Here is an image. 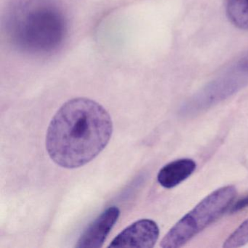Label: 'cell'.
<instances>
[{"mask_svg": "<svg viewBox=\"0 0 248 248\" xmlns=\"http://www.w3.org/2000/svg\"><path fill=\"white\" fill-rule=\"evenodd\" d=\"M112 132L111 116L101 104L89 98H73L52 119L46 150L59 166L75 169L95 159L108 144Z\"/></svg>", "mask_w": 248, "mask_h": 248, "instance_id": "cell-1", "label": "cell"}, {"mask_svg": "<svg viewBox=\"0 0 248 248\" xmlns=\"http://www.w3.org/2000/svg\"><path fill=\"white\" fill-rule=\"evenodd\" d=\"M13 44L31 54L56 51L66 34V19L51 0H19L7 19Z\"/></svg>", "mask_w": 248, "mask_h": 248, "instance_id": "cell-2", "label": "cell"}, {"mask_svg": "<svg viewBox=\"0 0 248 248\" xmlns=\"http://www.w3.org/2000/svg\"><path fill=\"white\" fill-rule=\"evenodd\" d=\"M236 195L233 186L221 187L203 199L193 210L180 219L161 241L162 248H178L218 219Z\"/></svg>", "mask_w": 248, "mask_h": 248, "instance_id": "cell-3", "label": "cell"}, {"mask_svg": "<svg viewBox=\"0 0 248 248\" xmlns=\"http://www.w3.org/2000/svg\"><path fill=\"white\" fill-rule=\"evenodd\" d=\"M248 85V51L183 105L181 114L190 116L207 109Z\"/></svg>", "mask_w": 248, "mask_h": 248, "instance_id": "cell-4", "label": "cell"}, {"mask_svg": "<svg viewBox=\"0 0 248 248\" xmlns=\"http://www.w3.org/2000/svg\"><path fill=\"white\" fill-rule=\"evenodd\" d=\"M159 236V229L156 222L141 219L120 232L108 248H153Z\"/></svg>", "mask_w": 248, "mask_h": 248, "instance_id": "cell-5", "label": "cell"}, {"mask_svg": "<svg viewBox=\"0 0 248 248\" xmlns=\"http://www.w3.org/2000/svg\"><path fill=\"white\" fill-rule=\"evenodd\" d=\"M120 215V210L116 206H111L104 210L84 231L75 248H101L118 220Z\"/></svg>", "mask_w": 248, "mask_h": 248, "instance_id": "cell-6", "label": "cell"}, {"mask_svg": "<svg viewBox=\"0 0 248 248\" xmlns=\"http://www.w3.org/2000/svg\"><path fill=\"white\" fill-rule=\"evenodd\" d=\"M195 162L191 159H181L167 164L159 170L157 181L164 188H172L185 181L195 170Z\"/></svg>", "mask_w": 248, "mask_h": 248, "instance_id": "cell-7", "label": "cell"}, {"mask_svg": "<svg viewBox=\"0 0 248 248\" xmlns=\"http://www.w3.org/2000/svg\"><path fill=\"white\" fill-rule=\"evenodd\" d=\"M226 14L236 28L248 31V0H226Z\"/></svg>", "mask_w": 248, "mask_h": 248, "instance_id": "cell-8", "label": "cell"}, {"mask_svg": "<svg viewBox=\"0 0 248 248\" xmlns=\"http://www.w3.org/2000/svg\"><path fill=\"white\" fill-rule=\"evenodd\" d=\"M248 243V218L240 226L235 229L234 232L229 235L223 247L225 248H235L244 246Z\"/></svg>", "mask_w": 248, "mask_h": 248, "instance_id": "cell-9", "label": "cell"}, {"mask_svg": "<svg viewBox=\"0 0 248 248\" xmlns=\"http://www.w3.org/2000/svg\"><path fill=\"white\" fill-rule=\"evenodd\" d=\"M248 207V195L244 197L243 198H241L240 200H238L234 204L232 207L231 209V213H234L236 212L240 211L243 209L246 208Z\"/></svg>", "mask_w": 248, "mask_h": 248, "instance_id": "cell-10", "label": "cell"}]
</instances>
